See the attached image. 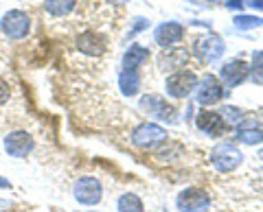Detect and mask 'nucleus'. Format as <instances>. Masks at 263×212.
Instances as JSON below:
<instances>
[{
	"instance_id": "f257e3e1",
	"label": "nucleus",
	"mask_w": 263,
	"mask_h": 212,
	"mask_svg": "<svg viewBox=\"0 0 263 212\" xmlns=\"http://www.w3.org/2000/svg\"><path fill=\"white\" fill-rule=\"evenodd\" d=\"M0 29H3V33L11 39H22L27 37L29 29H31V20L29 15L20 11V9H13V11H7L3 15V20H0Z\"/></svg>"
},
{
	"instance_id": "f03ea898",
	"label": "nucleus",
	"mask_w": 263,
	"mask_h": 212,
	"mask_svg": "<svg viewBox=\"0 0 263 212\" xmlns=\"http://www.w3.org/2000/svg\"><path fill=\"white\" fill-rule=\"evenodd\" d=\"M164 140H167V132L160 125L145 123V125H138L132 132V142L136 146H141V149H154V146L162 144Z\"/></svg>"
},
{
	"instance_id": "7ed1b4c3",
	"label": "nucleus",
	"mask_w": 263,
	"mask_h": 212,
	"mask_svg": "<svg viewBox=\"0 0 263 212\" xmlns=\"http://www.w3.org/2000/svg\"><path fill=\"white\" fill-rule=\"evenodd\" d=\"M213 166H215L219 173H230L237 166L241 164V153L235 144H219L215 151H213Z\"/></svg>"
},
{
	"instance_id": "20e7f679",
	"label": "nucleus",
	"mask_w": 263,
	"mask_h": 212,
	"mask_svg": "<svg viewBox=\"0 0 263 212\" xmlns=\"http://www.w3.org/2000/svg\"><path fill=\"white\" fill-rule=\"evenodd\" d=\"M141 108L145 112H149L152 116H156V118L167 120V123H176V120H178L176 108H174V105H169L167 101L162 99V96H154V94L143 96V99H141Z\"/></svg>"
},
{
	"instance_id": "39448f33",
	"label": "nucleus",
	"mask_w": 263,
	"mask_h": 212,
	"mask_svg": "<svg viewBox=\"0 0 263 212\" xmlns=\"http://www.w3.org/2000/svg\"><path fill=\"white\" fill-rule=\"evenodd\" d=\"M75 199L84 206H95L101 201V184L97 177H79L75 182Z\"/></svg>"
},
{
	"instance_id": "423d86ee",
	"label": "nucleus",
	"mask_w": 263,
	"mask_h": 212,
	"mask_svg": "<svg viewBox=\"0 0 263 212\" xmlns=\"http://www.w3.org/2000/svg\"><path fill=\"white\" fill-rule=\"evenodd\" d=\"M176 203H178L180 212H204L209 208L211 199H209V195L200 188H189L178 195Z\"/></svg>"
},
{
	"instance_id": "0eeeda50",
	"label": "nucleus",
	"mask_w": 263,
	"mask_h": 212,
	"mask_svg": "<svg viewBox=\"0 0 263 212\" xmlns=\"http://www.w3.org/2000/svg\"><path fill=\"white\" fill-rule=\"evenodd\" d=\"M197 86V77L193 72H174L169 79H167V92L176 99H184L195 90Z\"/></svg>"
},
{
	"instance_id": "6e6552de",
	"label": "nucleus",
	"mask_w": 263,
	"mask_h": 212,
	"mask_svg": "<svg viewBox=\"0 0 263 212\" xmlns=\"http://www.w3.org/2000/svg\"><path fill=\"white\" fill-rule=\"evenodd\" d=\"M5 151L11 158H27L33 151V138L27 132H13L5 138Z\"/></svg>"
},
{
	"instance_id": "1a4fd4ad",
	"label": "nucleus",
	"mask_w": 263,
	"mask_h": 212,
	"mask_svg": "<svg viewBox=\"0 0 263 212\" xmlns=\"http://www.w3.org/2000/svg\"><path fill=\"white\" fill-rule=\"evenodd\" d=\"M197 127H200L204 134L213 136V138L224 136V132L228 129L226 123H224V118H221L219 114H215V112H200L197 114Z\"/></svg>"
},
{
	"instance_id": "9d476101",
	"label": "nucleus",
	"mask_w": 263,
	"mask_h": 212,
	"mask_svg": "<svg viewBox=\"0 0 263 212\" xmlns=\"http://www.w3.org/2000/svg\"><path fill=\"white\" fill-rule=\"evenodd\" d=\"M221 96H224V88L219 86V81L213 75L204 77L200 90H197V101L202 105H213V103H219Z\"/></svg>"
},
{
	"instance_id": "9b49d317",
	"label": "nucleus",
	"mask_w": 263,
	"mask_h": 212,
	"mask_svg": "<svg viewBox=\"0 0 263 212\" xmlns=\"http://www.w3.org/2000/svg\"><path fill=\"white\" fill-rule=\"evenodd\" d=\"M248 72H250L248 63L241 61V59H233V61H228L226 66L221 68V79H224L230 88H235V86L243 83V79L248 77Z\"/></svg>"
},
{
	"instance_id": "f8f14e48",
	"label": "nucleus",
	"mask_w": 263,
	"mask_h": 212,
	"mask_svg": "<svg viewBox=\"0 0 263 212\" xmlns=\"http://www.w3.org/2000/svg\"><path fill=\"white\" fill-rule=\"evenodd\" d=\"M182 35H184V29L180 27L178 22H164L156 29V33H154L156 42H158L160 46H174L182 39Z\"/></svg>"
},
{
	"instance_id": "ddd939ff",
	"label": "nucleus",
	"mask_w": 263,
	"mask_h": 212,
	"mask_svg": "<svg viewBox=\"0 0 263 212\" xmlns=\"http://www.w3.org/2000/svg\"><path fill=\"white\" fill-rule=\"evenodd\" d=\"M77 48L84 55H90V57H99V55H103L105 53V39L101 35H97V33H81L77 37Z\"/></svg>"
},
{
	"instance_id": "4468645a",
	"label": "nucleus",
	"mask_w": 263,
	"mask_h": 212,
	"mask_svg": "<svg viewBox=\"0 0 263 212\" xmlns=\"http://www.w3.org/2000/svg\"><path fill=\"white\" fill-rule=\"evenodd\" d=\"M197 53H200V59L204 61H215L224 53V42L219 37H206L197 44Z\"/></svg>"
},
{
	"instance_id": "2eb2a0df",
	"label": "nucleus",
	"mask_w": 263,
	"mask_h": 212,
	"mask_svg": "<svg viewBox=\"0 0 263 212\" xmlns=\"http://www.w3.org/2000/svg\"><path fill=\"white\" fill-rule=\"evenodd\" d=\"M147 57H149V51L143 48V46H138V44H134L125 53V57H123V70H136L141 63L147 61Z\"/></svg>"
},
{
	"instance_id": "dca6fc26",
	"label": "nucleus",
	"mask_w": 263,
	"mask_h": 212,
	"mask_svg": "<svg viewBox=\"0 0 263 212\" xmlns=\"http://www.w3.org/2000/svg\"><path fill=\"white\" fill-rule=\"evenodd\" d=\"M119 86L123 90V94H136L138 92V86H141V79H138V72L136 70H123L121 77H119Z\"/></svg>"
},
{
	"instance_id": "f3484780",
	"label": "nucleus",
	"mask_w": 263,
	"mask_h": 212,
	"mask_svg": "<svg viewBox=\"0 0 263 212\" xmlns=\"http://www.w3.org/2000/svg\"><path fill=\"white\" fill-rule=\"evenodd\" d=\"M75 5H77V0H44V9L51 15H57V18L68 15L75 9Z\"/></svg>"
},
{
	"instance_id": "a211bd4d",
	"label": "nucleus",
	"mask_w": 263,
	"mask_h": 212,
	"mask_svg": "<svg viewBox=\"0 0 263 212\" xmlns=\"http://www.w3.org/2000/svg\"><path fill=\"white\" fill-rule=\"evenodd\" d=\"M119 212H145L141 197H138V195H132V193L123 195L119 199Z\"/></svg>"
},
{
	"instance_id": "6ab92c4d",
	"label": "nucleus",
	"mask_w": 263,
	"mask_h": 212,
	"mask_svg": "<svg viewBox=\"0 0 263 212\" xmlns=\"http://www.w3.org/2000/svg\"><path fill=\"white\" fill-rule=\"evenodd\" d=\"M235 140L243 142V144H259V142H263V132L261 129H239Z\"/></svg>"
},
{
	"instance_id": "aec40b11",
	"label": "nucleus",
	"mask_w": 263,
	"mask_h": 212,
	"mask_svg": "<svg viewBox=\"0 0 263 212\" xmlns=\"http://www.w3.org/2000/svg\"><path fill=\"white\" fill-rule=\"evenodd\" d=\"M263 20L257 18V15H239L235 18V27L237 29H254V27H261Z\"/></svg>"
},
{
	"instance_id": "412c9836",
	"label": "nucleus",
	"mask_w": 263,
	"mask_h": 212,
	"mask_svg": "<svg viewBox=\"0 0 263 212\" xmlns=\"http://www.w3.org/2000/svg\"><path fill=\"white\" fill-rule=\"evenodd\" d=\"M7 101H9V83L0 79V105H5Z\"/></svg>"
},
{
	"instance_id": "4be33fe9",
	"label": "nucleus",
	"mask_w": 263,
	"mask_h": 212,
	"mask_svg": "<svg viewBox=\"0 0 263 212\" xmlns=\"http://www.w3.org/2000/svg\"><path fill=\"white\" fill-rule=\"evenodd\" d=\"M254 72L263 79V53H257V57H254Z\"/></svg>"
},
{
	"instance_id": "5701e85b",
	"label": "nucleus",
	"mask_w": 263,
	"mask_h": 212,
	"mask_svg": "<svg viewBox=\"0 0 263 212\" xmlns=\"http://www.w3.org/2000/svg\"><path fill=\"white\" fill-rule=\"evenodd\" d=\"M241 0H226V7H230V9H241Z\"/></svg>"
},
{
	"instance_id": "b1692460",
	"label": "nucleus",
	"mask_w": 263,
	"mask_h": 212,
	"mask_svg": "<svg viewBox=\"0 0 263 212\" xmlns=\"http://www.w3.org/2000/svg\"><path fill=\"white\" fill-rule=\"evenodd\" d=\"M248 5H252V7H259V9H263V0H248Z\"/></svg>"
},
{
	"instance_id": "393cba45",
	"label": "nucleus",
	"mask_w": 263,
	"mask_h": 212,
	"mask_svg": "<svg viewBox=\"0 0 263 212\" xmlns=\"http://www.w3.org/2000/svg\"><path fill=\"white\" fill-rule=\"evenodd\" d=\"M0 188H11V184L7 182V179H3V177H0Z\"/></svg>"
},
{
	"instance_id": "a878e982",
	"label": "nucleus",
	"mask_w": 263,
	"mask_h": 212,
	"mask_svg": "<svg viewBox=\"0 0 263 212\" xmlns=\"http://www.w3.org/2000/svg\"><path fill=\"white\" fill-rule=\"evenodd\" d=\"M259 156H261V160H263V149H261V153H259Z\"/></svg>"
}]
</instances>
